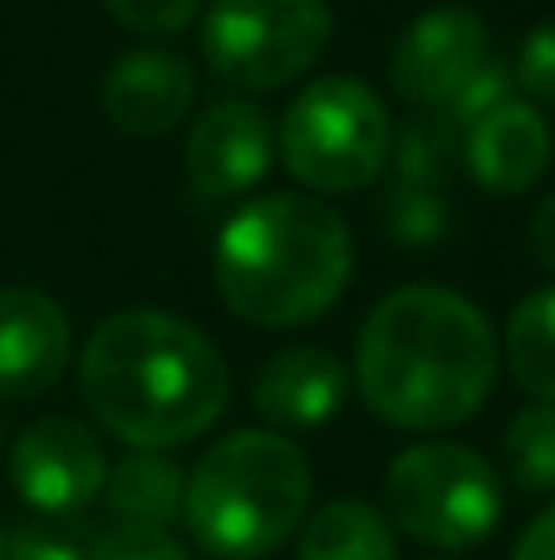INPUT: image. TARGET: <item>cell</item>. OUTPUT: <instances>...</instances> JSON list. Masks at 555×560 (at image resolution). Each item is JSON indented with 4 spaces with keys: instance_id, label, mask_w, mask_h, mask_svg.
Returning <instances> with one entry per match:
<instances>
[{
    "instance_id": "obj_1",
    "label": "cell",
    "mask_w": 555,
    "mask_h": 560,
    "mask_svg": "<svg viewBox=\"0 0 555 560\" xmlns=\"http://www.w3.org/2000/svg\"><path fill=\"white\" fill-rule=\"evenodd\" d=\"M359 394L383 423L442 433L497 388V335L482 305L448 285H403L359 329Z\"/></svg>"
},
{
    "instance_id": "obj_10",
    "label": "cell",
    "mask_w": 555,
    "mask_h": 560,
    "mask_svg": "<svg viewBox=\"0 0 555 560\" xmlns=\"http://www.w3.org/2000/svg\"><path fill=\"white\" fill-rule=\"evenodd\" d=\"M271 153V114L251 98H222L187 133V187L197 202H232L261 183Z\"/></svg>"
},
{
    "instance_id": "obj_21",
    "label": "cell",
    "mask_w": 555,
    "mask_h": 560,
    "mask_svg": "<svg viewBox=\"0 0 555 560\" xmlns=\"http://www.w3.org/2000/svg\"><path fill=\"white\" fill-rule=\"evenodd\" d=\"M442 226H448V207L438 187H399L389 197V232L403 246H433Z\"/></svg>"
},
{
    "instance_id": "obj_19",
    "label": "cell",
    "mask_w": 555,
    "mask_h": 560,
    "mask_svg": "<svg viewBox=\"0 0 555 560\" xmlns=\"http://www.w3.org/2000/svg\"><path fill=\"white\" fill-rule=\"evenodd\" d=\"M88 560H192L173 526L153 522H114L88 541Z\"/></svg>"
},
{
    "instance_id": "obj_22",
    "label": "cell",
    "mask_w": 555,
    "mask_h": 560,
    "mask_svg": "<svg viewBox=\"0 0 555 560\" xmlns=\"http://www.w3.org/2000/svg\"><path fill=\"white\" fill-rule=\"evenodd\" d=\"M108 15L143 39H167L202 15V0H104Z\"/></svg>"
},
{
    "instance_id": "obj_23",
    "label": "cell",
    "mask_w": 555,
    "mask_h": 560,
    "mask_svg": "<svg viewBox=\"0 0 555 560\" xmlns=\"http://www.w3.org/2000/svg\"><path fill=\"white\" fill-rule=\"evenodd\" d=\"M517 84L527 89L536 104H555V20L536 25L527 39H521Z\"/></svg>"
},
{
    "instance_id": "obj_7",
    "label": "cell",
    "mask_w": 555,
    "mask_h": 560,
    "mask_svg": "<svg viewBox=\"0 0 555 560\" xmlns=\"http://www.w3.org/2000/svg\"><path fill=\"white\" fill-rule=\"evenodd\" d=\"M389 84L403 104L442 114L468 128L492 104L507 98V65L492 59V39L477 10L433 5L403 30L389 59Z\"/></svg>"
},
{
    "instance_id": "obj_6",
    "label": "cell",
    "mask_w": 555,
    "mask_h": 560,
    "mask_svg": "<svg viewBox=\"0 0 555 560\" xmlns=\"http://www.w3.org/2000/svg\"><path fill=\"white\" fill-rule=\"evenodd\" d=\"M501 477L462 443H418L383 472V516L433 551H472L501 522Z\"/></svg>"
},
{
    "instance_id": "obj_16",
    "label": "cell",
    "mask_w": 555,
    "mask_h": 560,
    "mask_svg": "<svg viewBox=\"0 0 555 560\" xmlns=\"http://www.w3.org/2000/svg\"><path fill=\"white\" fill-rule=\"evenodd\" d=\"M295 560H399L393 522L369 502H330L305 522Z\"/></svg>"
},
{
    "instance_id": "obj_24",
    "label": "cell",
    "mask_w": 555,
    "mask_h": 560,
    "mask_svg": "<svg viewBox=\"0 0 555 560\" xmlns=\"http://www.w3.org/2000/svg\"><path fill=\"white\" fill-rule=\"evenodd\" d=\"M511 560H555V506H551V512H541L536 522L521 532L517 556H511Z\"/></svg>"
},
{
    "instance_id": "obj_2",
    "label": "cell",
    "mask_w": 555,
    "mask_h": 560,
    "mask_svg": "<svg viewBox=\"0 0 555 560\" xmlns=\"http://www.w3.org/2000/svg\"><path fill=\"white\" fill-rule=\"evenodd\" d=\"M79 394L104 433L163 453L202 438L226 413L232 369L222 349L182 315L118 310L88 335Z\"/></svg>"
},
{
    "instance_id": "obj_25",
    "label": "cell",
    "mask_w": 555,
    "mask_h": 560,
    "mask_svg": "<svg viewBox=\"0 0 555 560\" xmlns=\"http://www.w3.org/2000/svg\"><path fill=\"white\" fill-rule=\"evenodd\" d=\"M531 252H536V261L555 271V197L536 207V217H531Z\"/></svg>"
},
{
    "instance_id": "obj_3",
    "label": "cell",
    "mask_w": 555,
    "mask_h": 560,
    "mask_svg": "<svg viewBox=\"0 0 555 560\" xmlns=\"http://www.w3.org/2000/svg\"><path fill=\"white\" fill-rule=\"evenodd\" d=\"M354 271L350 226L305 192L246 202L216 236L212 276L226 310L256 329H295L320 319Z\"/></svg>"
},
{
    "instance_id": "obj_9",
    "label": "cell",
    "mask_w": 555,
    "mask_h": 560,
    "mask_svg": "<svg viewBox=\"0 0 555 560\" xmlns=\"http://www.w3.org/2000/svg\"><path fill=\"white\" fill-rule=\"evenodd\" d=\"M10 477L29 512L79 516L108 477L104 443L74 418H39L10 447Z\"/></svg>"
},
{
    "instance_id": "obj_17",
    "label": "cell",
    "mask_w": 555,
    "mask_h": 560,
    "mask_svg": "<svg viewBox=\"0 0 555 560\" xmlns=\"http://www.w3.org/2000/svg\"><path fill=\"white\" fill-rule=\"evenodd\" d=\"M507 364L541 404H555V285L527 295L507 319Z\"/></svg>"
},
{
    "instance_id": "obj_13",
    "label": "cell",
    "mask_w": 555,
    "mask_h": 560,
    "mask_svg": "<svg viewBox=\"0 0 555 560\" xmlns=\"http://www.w3.org/2000/svg\"><path fill=\"white\" fill-rule=\"evenodd\" d=\"M551 124L541 118L536 104H521V98L492 104L482 118H472L468 138H462L468 173L497 197H517L527 187H536L551 167Z\"/></svg>"
},
{
    "instance_id": "obj_15",
    "label": "cell",
    "mask_w": 555,
    "mask_h": 560,
    "mask_svg": "<svg viewBox=\"0 0 555 560\" xmlns=\"http://www.w3.org/2000/svg\"><path fill=\"white\" fill-rule=\"evenodd\" d=\"M104 506L114 522H153V526H173L182 516V497H187V477L173 457L138 447L133 457H123L118 467H108L104 477Z\"/></svg>"
},
{
    "instance_id": "obj_26",
    "label": "cell",
    "mask_w": 555,
    "mask_h": 560,
    "mask_svg": "<svg viewBox=\"0 0 555 560\" xmlns=\"http://www.w3.org/2000/svg\"><path fill=\"white\" fill-rule=\"evenodd\" d=\"M0 551H5V536H0Z\"/></svg>"
},
{
    "instance_id": "obj_4",
    "label": "cell",
    "mask_w": 555,
    "mask_h": 560,
    "mask_svg": "<svg viewBox=\"0 0 555 560\" xmlns=\"http://www.w3.org/2000/svg\"><path fill=\"white\" fill-rule=\"evenodd\" d=\"M310 506V463L291 438L241 428L216 438L187 477L182 522L212 560H261L300 526Z\"/></svg>"
},
{
    "instance_id": "obj_14",
    "label": "cell",
    "mask_w": 555,
    "mask_h": 560,
    "mask_svg": "<svg viewBox=\"0 0 555 560\" xmlns=\"http://www.w3.org/2000/svg\"><path fill=\"white\" fill-rule=\"evenodd\" d=\"M350 398V369L315 345L281 349L261 364L251 384V404L265 423H275V433H305V428L330 423Z\"/></svg>"
},
{
    "instance_id": "obj_8",
    "label": "cell",
    "mask_w": 555,
    "mask_h": 560,
    "mask_svg": "<svg viewBox=\"0 0 555 560\" xmlns=\"http://www.w3.org/2000/svg\"><path fill=\"white\" fill-rule=\"evenodd\" d=\"M330 0H212L202 10L206 69L246 94L305 79L330 49Z\"/></svg>"
},
{
    "instance_id": "obj_20",
    "label": "cell",
    "mask_w": 555,
    "mask_h": 560,
    "mask_svg": "<svg viewBox=\"0 0 555 560\" xmlns=\"http://www.w3.org/2000/svg\"><path fill=\"white\" fill-rule=\"evenodd\" d=\"M0 560H88V541H79L69 516H29L5 536Z\"/></svg>"
},
{
    "instance_id": "obj_11",
    "label": "cell",
    "mask_w": 555,
    "mask_h": 560,
    "mask_svg": "<svg viewBox=\"0 0 555 560\" xmlns=\"http://www.w3.org/2000/svg\"><path fill=\"white\" fill-rule=\"evenodd\" d=\"M74 359V329L59 300L35 285L0 290V398L29 404L64 378Z\"/></svg>"
},
{
    "instance_id": "obj_12",
    "label": "cell",
    "mask_w": 555,
    "mask_h": 560,
    "mask_svg": "<svg viewBox=\"0 0 555 560\" xmlns=\"http://www.w3.org/2000/svg\"><path fill=\"white\" fill-rule=\"evenodd\" d=\"M197 98V74L177 49L143 45L114 59L104 74V114L128 138H163L173 124H182Z\"/></svg>"
},
{
    "instance_id": "obj_5",
    "label": "cell",
    "mask_w": 555,
    "mask_h": 560,
    "mask_svg": "<svg viewBox=\"0 0 555 560\" xmlns=\"http://www.w3.org/2000/svg\"><path fill=\"white\" fill-rule=\"evenodd\" d=\"M393 153V118L369 84L330 74L305 84L281 118V158L315 192H359Z\"/></svg>"
},
{
    "instance_id": "obj_18",
    "label": "cell",
    "mask_w": 555,
    "mask_h": 560,
    "mask_svg": "<svg viewBox=\"0 0 555 560\" xmlns=\"http://www.w3.org/2000/svg\"><path fill=\"white\" fill-rule=\"evenodd\" d=\"M507 477L521 492H555V404H527L501 438Z\"/></svg>"
}]
</instances>
